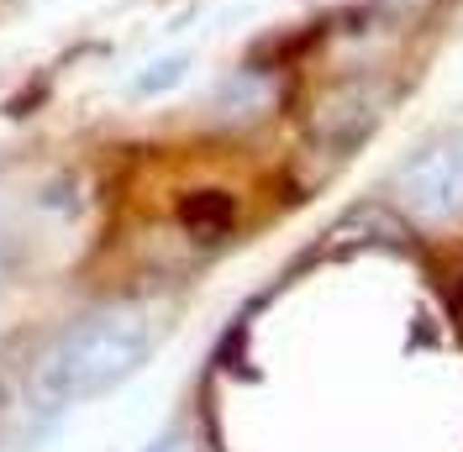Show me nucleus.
I'll use <instances>...</instances> for the list:
<instances>
[{
  "instance_id": "obj_1",
  "label": "nucleus",
  "mask_w": 463,
  "mask_h": 452,
  "mask_svg": "<svg viewBox=\"0 0 463 452\" xmlns=\"http://www.w3.org/2000/svg\"><path fill=\"white\" fill-rule=\"evenodd\" d=\"M153 353V315L143 306H106L74 321L43 358V395L69 405V400L106 395L132 368Z\"/></svg>"
},
{
  "instance_id": "obj_2",
  "label": "nucleus",
  "mask_w": 463,
  "mask_h": 452,
  "mask_svg": "<svg viewBox=\"0 0 463 452\" xmlns=\"http://www.w3.org/2000/svg\"><path fill=\"white\" fill-rule=\"evenodd\" d=\"M395 195L416 221H453L463 211V147L453 142H437L421 147L401 174H395Z\"/></svg>"
},
{
  "instance_id": "obj_3",
  "label": "nucleus",
  "mask_w": 463,
  "mask_h": 452,
  "mask_svg": "<svg viewBox=\"0 0 463 452\" xmlns=\"http://www.w3.org/2000/svg\"><path fill=\"white\" fill-rule=\"evenodd\" d=\"M153 452H190V447H184L179 437H169V442H158V447H153Z\"/></svg>"
}]
</instances>
